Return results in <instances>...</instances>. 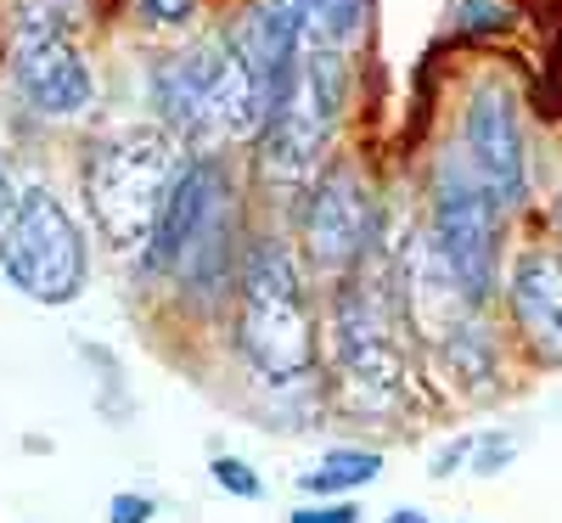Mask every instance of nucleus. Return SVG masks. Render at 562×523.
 Wrapping results in <instances>:
<instances>
[{
  "label": "nucleus",
  "instance_id": "nucleus-1",
  "mask_svg": "<svg viewBox=\"0 0 562 523\" xmlns=\"http://www.w3.org/2000/svg\"><path fill=\"white\" fill-rule=\"evenodd\" d=\"M237 355L270 389H299L315 377V315L293 254L259 236L237 270Z\"/></svg>",
  "mask_w": 562,
  "mask_h": 523
},
{
  "label": "nucleus",
  "instance_id": "nucleus-2",
  "mask_svg": "<svg viewBox=\"0 0 562 523\" xmlns=\"http://www.w3.org/2000/svg\"><path fill=\"white\" fill-rule=\"evenodd\" d=\"M153 102L169 135L180 141H243L265 124L259 79L248 74L243 52L231 40L186 45L153 63Z\"/></svg>",
  "mask_w": 562,
  "mask_h": 523
},
{
  "label": "nucleus",
  "instance_id": "nucleus-3",
  "mask_svg": "<svg viewBox=\"0 0 562 523\" xmlns=\"http://www.w3.org/2000/svg\"><path fill=\"white\" fill-rule=\"evenodd\" d=\"M147 276H175L192 293H220L231 276V169L214 153L186 158L153 243L140 248Z\"/></svg>",
  "mask_w": 562,
  "mask_h": 523
},
{
  "label": "nucleus",
  "instance_id": "nucleus-4",
  "mask_svg": "<svg viewBox=\"0 0 562 523\" xmlns=\"http://www.w3.org/2000/svg\"><path fill=\"white\" fill-rule=\"evenodd\" d=\"M180 175V147L169 130H124L85 158V203L113 248H147L169 186Z\"/></svg>",
  "mask_w": 562,
  "mask_h": 523
},
{
  "label": "nucleus",
  "instance_id": "nucleus-5",
  "mask_svg": "<svg viewBox=\"0 0 562 523\" xmlns=\"http://www.w3.org/2000/svg\"><path fill=\"white\" fill-rule=\"evenodd\" d=\"M338 394L355 416L383 422L405 405V349L394 338V315L383 293L360 276V265L338 281Z\"/></svg>",
  "mask_w": 562,
  "mask_h": 523
},
{
  "label": "nucleus",
  "instance_id": "nucleus-6",
  "mask_svg": "<svg viewBox=\"0 0 562 523\" xmlns=\"http://www.w3.org/2000/svg\"><path fill=\"white\" fill-rule=\"evenodd\" d=\"M344 113V57L338 45H304V57L259 124V169L281 186H304Z\"/></svg>",
  "mask_w": 562,
  "mask_h": 523
},
{
  "label": "nucleus",
  "instance_id": "nucleus-7",
  "mask_svg": "<svg viewBox=\"0 0 562 523\" xmlns=\"http://www.w3.org/2000/svg\"><path fill=\"white\" fill-rule=\"evenodd\" d=\"M85 236L45 186H23L0 225V276L34 304H74L85 293Z\"/></svg>",
  "mask_w": 562,
  "mask_h": 523
},
{
  "label": "nucleus",
  "instance_id": "nucleus-8",
  "mask_svg": "<svg viewBox=\"0 0 562 523\" xmlns=\"http://www.w3.org/2000/svg\"><path fill=\"white\" fill-rule=\"evenodd\" d=\"M428 243L450 281L461 288L467 304H484L495 293V270H501V203L484 192L479 180H439L434 192V220H428Z\"/></svg>",
  "mask_w": 562,
  "mask_h": 523
},
{
  "label": "nucleus",
  "instance_id": "nucleus-9",
  "mask_svg": "<svg viewBox=\"0 0 562 523\" xmlns=\"http://www.w3.org/2000/svg\"><path fill=\"white\" fill-rule=\"evenodd\" d=\"M12 85H18V97L45 119H68V113L90 108V97H97V79H90L85 57L74 52V40L63 34V23L40 18V12H29L18 23Z\"/></svg>",
  "mask_w": 562,
  "mask_h": 523
},
{
  "label": "nucleus",
  "instance_id": "nucleus-10",
  "mask_svg": "<svg viewBox=\"0 0 562 523\" xmlns=\"http://www.w3.org/2000/svg\"><path fill=\"white\" fill-rule=\"evenodd\" d=\"M461 141H467V164H473V180L484 192L512 209L529 198V147H524V124H518V102L512 90L484 79L467 102L461 119Z\"/></svg>",
  "mask_w": 562,
  "mask_h": 523
},
{
  "label": "nucleus",
  "instance_id": "nucleus-11",
  "mask_svg": "<svg viewBox=\"0 0 562 523\" xmlns=\"http://www.w3.org/2000/svg\"><path fill=\"white\" fill-rule=\"evenodd\" d=\"M304 248H310L315 270H326V276H349L366 259V248H371V198H366V186L355 180L349 164H333L310 186Z\"/></svg>",
  "mask_w": 562,
  "mask_h": 523
},
{
  "label": "nucleus",
  "instance_id": "nucleus-12",
  "mask_svg": "<svg viewBox=\"0 0 562 523\" xmlns=\"http://www.w3.org/2000/svg\"><path fill=\"white\" fill-rule=\"evenodd\" d=\"M512 315H518L524 338L562 360V248H529L512 270Z\"/></svg>",
  "mask_w": 562,
  "mask_h": 523
},
{
  "label": "nucleus",
  "instance_id": "nucleus-13",
  "mask_svg": "<svg viewBox=\"0 0 562 523\" xmlns=\"http://www.w3.org/2000/svg\"><path fill=\"white\" fill-rule=\"evenodd\" d=\"M383 472V456L378 450H326L315 467H304L299 472V490L304 496H349V490H360V485H371Z\"/></svg>",
  "mask_w": 562,
  "mask_h": 523
},
{
  "label": "nucleus",
  "instance_id": "nucleus-14",
  "mask_svg": "<svg viewBox=\"0 0 562 523\" xmlns=\"http://www.w3.org/2000/svg\"><path fill=\"white\" fill-rule=\"evenodd\" d=\"M304 7V34L315 45H344L366 23V0H299Z\"/></svg>",
  "mask_w": 562,
  "mask_h": 523
},
{
  "label": "nucleus",
  "instance_id": "nucleus-15",
  "mask_svg": "<svg viewBox=\"0 0 562 523\" xmlns=\"http://www.w3.org/2000/svg\"><path fill=\"white\" fill-rule=\"evenodd\" d=\"M518 445H524L518 427H495V434H473V461H467V472H479V479H495V472H506V467H512Z\"/></svg>",
  "mask_w": 562,
  "mask_h": 523
},
{
  "label": "nucleus",
  "instance_id": "nucleus-16",
  "mask_svg": "<svg viewBox=\"0 0 562 523\" xmlns=\"http://www.w3.org/2000/svg\"><path fill=\"white\" fill-rule=\"evenodd\" d=\"M209 479H214L225 496H237V501H259V496H265L259 472H254L243 456H214V461H209Z\"/></svg>",
  "mask_w": 562,
  "mask_h": 523
},
{
  "label": "nucleus",
  "instance_id": "nucleus-17",
  "mask_svg": "<svg viewBox=\"0 0 562 523\" xmlns=\"http://www.w3.org/2000/svg\"><path fill=\"white\" fill-rule=\"evenodd\" d=\"M506 23H512L506 0H461V12H456V29L461 34H501Z\"/></svg>",
  "mask_w": 562,
  "mask_h": 523
},
{
  "label": "nucleus",
  "instance_id": "nucleus-18",
  "mask_svg": "<svg viewBox=\"0 0 562 523\" xmlns=\"http://www.w3.org/2000/svg\"><path fill=\"white\" fill-rule=\"evenodd\" d=\"M140 12H147L153 23H164V29H186L198 18V0H140Z\"/></svg>",
  "mask_w": 562,
  "mask_h": 523
},
{
  "label": "nucleus",
  "instance_id": "nucleus-19",
  "mask_svg": "<svg viewBox=\"0 0 562 523\" xmlns=\"http://www.w3.org/2000/svg\"><path fill=\"white\" fill-rule=\"evenodd\" d=\"M153 512H158V501H153V496H135V490H124V496H113L108 523H153Z\"/></svg>",
  "mask_w": 562,
  "mask_h": 523
},
{
  "label": "nucleus",
  "instance_id": "nucleus-20",
  "mask_svg": "<svg viewBox=\"0 0 562 523\" xmlns=\"http://www.w3.org/2000/svg\"><path fill=\"white\" fill-rule=\"evenodd\" d=\"M288 523H360V507L349 501H321V507H293Z\"/></svg>",
  "mask_w": 562,
  "mask_h": 523
},
{
  "label": "nucleus",
  "instance_id": "nucleus-21",
  "mask_svg": "<svg viewBox=\"0 0 562 523\" xmlns=\"http://www.w3.org/2000/svg\"><path fill=\"white\" fill-rule=\"evenodd\" d=\"M467 461H473V434H461V439L439 445V456L428 461V472H434V479H450V472H461Z\"/></svg>",
  "mask_w": 562,
  "mask_h": 523
},
{
  "label": "nucleus",
  "instance_id": "nucleus-22",
  "mask_svg": "<svg viewBox=\"0 0 562 523\" xmlns=\"http://www.w3.org/2000/svg\"><path fill=\"white\" fill-rule=\"evenodd\" d=\"M18 209V186H12V175H7V164H0V225H7V214Z\"/></svg>",
  "mask_w": 562,
  "mask_h": 523
},
{
  "label": "nucleus",
  "instance_id": "nucleus-23",
  "mask_svg": "<svg viewBox=\"0 0 562 523\" xmlns=\"http://www.w3.org/2000/svg\"><path fill=\"white\" fill-rule=\"evenodd\" d=\"M383 523H434V518H428V512H416V507H394Z\"/></svg>",
  "mask_w": 562,
  "mask_h": 523
},
{
  "label": "nucleus",
  "instance_id": "nucleus-24",
  "mask_svg": "<svg viewBox=\"0 0 562 523\" xmlns=\"http://www.w3.org/2000/svg\"><path fill=\"white\" fill-rule=\"evenodd\" d=\"M557 236H562V198H557Z\"/></svg>",
  "mask_w": 562,
  "mask_h": 523
}]
</instances>
